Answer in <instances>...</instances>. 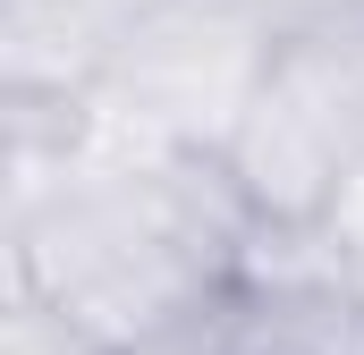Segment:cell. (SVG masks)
<instances>
[{
	"mask_svg": "<svg viewBox=\"0 0 364 355\" xmlns=\"http://www.w3.org/2000/svg\"><path fill=\"white\" fill-rule=\"evenodd\" d=\"M279 51L263 0H153L85 93V136L119 153H229Z\"/></svg>",
	"mask_w": 364,
	"mask_h": 355,
	"instance_id": "cell-1",
	"label": "cell"
},
{
	"mask_svg": "<svg viewBox=\"0 0 364 355\" xmlns=\"http://www.w3.org/2000/svg\"><path fill=\"white\" fill-rule=\"evenodd\" d=\"M203 355H364V288L339 271L322 220H263Z\"/></svg>",
	"mask_w": 364,
	"mask_h": 355,
	"instance_id": "cell-2",
	"label": "cell"
},
{
	"mask_svg": "<svg viewBox=\"0 0 364 355\" xmlns=\"http://www.w3.org/2000/svg\"><path fill=\"white\" fill-rule=\"evenodd\" d=\"M0 355H102V347H93V339L68 322V313H60V305H51V296H34V288H17V279H9Z\"/></svg>",
	"mask_w": 364,
	"mask_h": 355,
	"instance_id": "cell-4",
	"label": "cell"
},
{
	"mask_svg": "<svg viewBox=\"0 0 364 355\" xmlns=\"http://www.w3.org/2000/svg\"><path fill=\"white\" fill-rule=\"evenodd\" d=\"M153 0H0V85L9 102H85L119 34Z\"/></svg>",
	"mask_w": 364,
	"mask_h": 355,
	"instance_id": "cell-3",
	"label": "cell"
}]
</instances>
